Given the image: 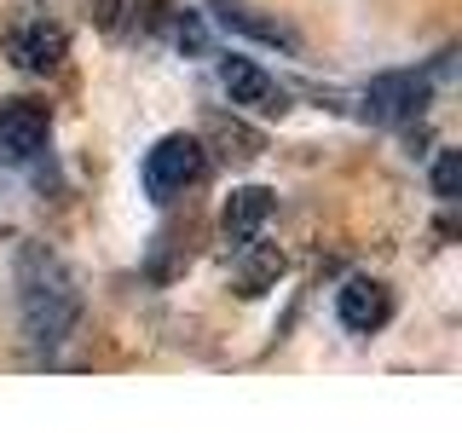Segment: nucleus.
Returning a JSON list of instances; mask_svg holds the SVG:
<instances>
[{
	"label": "nucleus",
	"instance_id": "1",
	"mask_svg": "<svg viewBox=\"0 0 462 433\" xmlns=\"http://www.w3.org/2000/svg\"><path fill=\"white\" fill-rule=\"evenodd\" d=\"M18 318L35 353H58L81 324V289L64 272V260L47 254L41 243H23L18 254Z\"/></svg>",
	"mask_w": 462,
	"mask_h": 433
},
{
	"label": "nucleus",
	"instance_id": "6",
	"mask_svg": "<svg viewBox=\"0 0 462 433\" xmlns=\"http://www.w3.org/2000/svg\"><path fill=\"white\" fill-rule=\"evenodd\" d=\"M6 47H12V64H18V69H29V76H47V69L64 64V47H69V41H64V29L47 23V18H23L18 29H12Z\"/></svg>",
	"mask_w": 462,
	"mask_h": 433
},
{
	"label": "nucleus",
	"instance_id": "2",
	"mask_svg": "<svg viewBox=\"0 0 462 433\" xmlns=\"http://www.w3.org/2000/svg\"><path fill=\"white\" fill-rule=\"evenodd\" d=\"M139 180H144V197H151V202L180 197L185 185H197V180H202V144H197L191 134H168V139H156L151 151H144V162H139Z\"/></svg>",
	"mask_w": 462,
	"mask_h": 433
},
{
	"label": "nucleus",
	"instance_id": "10",
	"mask_svg": "<svg viewBox=\"0 0 462 433\" xmlns=\"http://www.w3.org/2000/svg\"><path fill=\"white\" fill-rule=\"evenodd\" d=\"M457 191H462V162H457V151H439L433 156V197L457 202Z\"/></svg>",
	"mask_w": 462,
	"mask_h": 433
},
{
	"label": "nucleus",
	"instance_id": "3",
	"mask_svg": "<svg viewBox=\"0 0 462 433\" xmlns=\"http://www.w3.org/2000/svg\"><path fill=\"white\" fill-rule=\"evenodd\" d=\"M47 110L41 105H29V98H18V105H6L0 110V162H12V168H23V162H35L41 151H47Z\"/></svg>",
	"mask_w": 462,
	"mask_h": 433
},
{
	"label": "nucleus",
	"instance_id": "5",
	"mask_svg": "<svg viewBox=\"0 0 462 433\" xmlns=\"http://www.w3.org/2000/svg\"><path fill=\"white\" fill-rule=\"evenodd\" d=\"M387 312H393V295H387V283H375V278H346V283L336 289V318L353 329V336L382 329Z\"/></svg>",
	"mask_w": 462,
	"mask_h": 433
},
{
	"label": "nucleus",
	"instance_id": "7",
	"mask_svg": "<svg viewBox=\"0 0 462 433\" xmlns=\"http://www.w3.org/2000/svg\"><path fill=\"white\" fill-rule=\"evenodd\" d=\"M220 87L243 110H283V87L254 64V58H220Z\"/></svg>",
	"mask_w": 462,
	"mask_h": 433
},
{
	"label": "nucleus",
	"instance_id": "8",
	"mask_svg": "<svg viewBox=\"0 0 462 433\" xmlns=\"http://www.w3.org/2000/svg\"><path fill=\"white\" fill-rule=\"evenodd\" d=\"M266 220H272V191H266V185H243V191H231L226 208H220L226 243H237V249H249L254 231L266 226Z\"/></svg>",
	"mask_w": 462,
	"mask_h": 433
},
{
	"label": "nucleus",
	"instance_id": "9",
	"mask_svg": "<svg viewBox=\"0 0 462 433\" xmlns=\"http://www.w3.org/2000/svg\"><path fill=\"white\" fill-rule=\"evenodd\" d=\"M214 18H220L226 29H237V35H254V41H272V47H295V35L266 18H254L249 6H237V0H214Z\"/></svg>",
	"mask_w": 462,
	"mask_h": 433
},
{
	"label": "nucleus",
	"instance_id": "4",
	"mask_svg": "<svg viewBox=\"0 0 462 433\" xmlns=\"http://www.w3.org/2000/svg\"><path fill=\"white\" fill-rule=\"evenodd\" d=\"M422 105H428V76H416V69H393V76H375L365 87V110L375 122H404Z\"/></svg>",
	"mask_w": 462,
	"mask_h": 433
}]
</instances>
